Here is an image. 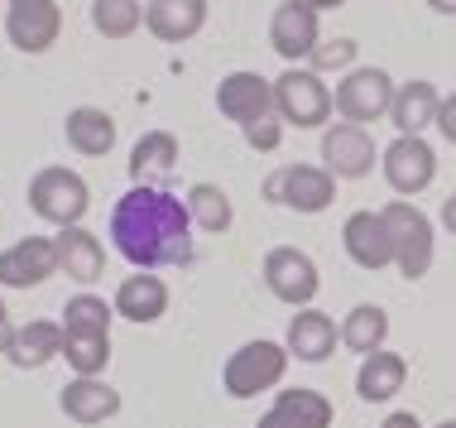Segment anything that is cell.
<instances>
[{"mask_svg": "<svg viewBox=\"0 0 456 428\" xmlns=\"http://www.w3.org/2000/svg\"><path fill=\"white\" fill-rule=\"evenodd\" d=\"M110 241L134 270H164V265L192 260V217L188 202L168 188H134L110 207Z\"/></svg>", "mask_w": 456, "mask_h": 428, "instance_id": "6da1fadb", "label": "cell"}, {"mask_svg": "<svg viewBox=\"0 0 456 428\" xmlns=\"http://www.w3.org/2000/svg\"><path fill=\"white\" fill-rule=\"evenodd\" d=\"M289 347H279V342H245L226 357L221 366V390H226L231 399H255L265 395V390L283 385V375H289Z\"/></svg>", "mask_w": 456, "mask_h": 428, "instance_id": "7a4b0ae2", "label": "cell"}, {"mask_svg": "<svg viewBox=\"0 0 456 428\" xmlns=\"http://www.w3.org/2000/svg\"><path fill=\"white\" fill-rule=\"evenodd\" d=\"M379 217H385L389 226V241H394V265H399L403 279H423L433 270V222H428L423 207H413L409 198H394L379 207Z\"/></svg>", "mask_w": 456, "mask_h": 428, "instance_id": "3957f363", "label": "cell"}, {"mask_svg": "<svg viewBox=\"0 0 456 428\" xmlns=\"http://www.w3.org/2000/svg\"><path fill=\"white\" fill-rule=\"evenodd\" d=\"M29 207H34V217L53 222L58 231L82 226V217L92 207V188L82 183V174H72L63 164H48L29 178Z\"/></svg>", "mask_w": 456, "mask_h": 428, "instance_id": "277c9868", "label": "cell"}, {"mask_svg": "<svg viewBox=\"0 0 456 428\" xmlns=\"http://www.w3.org/2000/svg\"><path fill=\"white\" fill-rule=\"evenodd\" d=\"M331 106H337V96L327 92V82L313 68H289L283 78H274V111L283 126L317 130V126H327Z\"/></svg>", "mask_w": 456, "mask_h": 428, "instance_id": "5b68a950", "label": "cell"}, {"mask_svg": "<svg viewBox=\"0 0 456 428\" xmlns=\"http://www.w3.org/2000/svg\"><path fill=\"white\" fill-rule=\"evenodd\" d=\"M394 92H399V82H394L385 68H351L346 78L337 82V111L346 116L351 126H370V120L389 116Z\"/></svg>", "mask_w": 456, "mask_h": 428, "instance_id": "8992f818", "label": "cell"}, {"mask_svg": "<svg viewBox=\"0 0 456 428\" xmlns=\"http://www.w3.org/2000/svg\"><path fill=\"white\" fill-rule=\"evenodd\" d=\"M265 193H269V202H283L303 217H317L331 207V198H337V178H331L322 164H283L279 174L265 183Z\"/></svg>", "mask_w": 456, "mask_h": 428, "instance_id": "52a82bcc", "label": "cell"}, {"mask_svg": "<svg viewBox=\"0 0 456 428\" xmlns=\"http://www.w3.org/2000/svg\"><path fill=\"white\" fill-rule=\"evenodd\" d=\"M265 284L279 303H289V309H313L317 289H322V275H317V265L307 251L274 246L265 255Z\"/></svg>", "mask_w": 456, "mask_h": 428, "instance_id": "ba28073f", "label": "cell"}, {"mask_svg": "<svg viewBox=\"0 0 456 428\" xmlns=\"http://www.w3.org/2000/svg\"><path fill=\"white\" fill-rule=\"evenodd\" d=\"M379 169H385V183L399 198H418V193L437 178V154L423 136H399L385 154H379Z\"/></svg>", "mask_w": 456, "mask_h": 428, "instance_id": "9c48e42d", "label": "cell"}, {"mask_svg": "<svg viewBox=\"0 0 456 428\" xmlns=\"http://www.w3.org/2000/svg\"><path fill=\"white\" fill-rule=\"evenodd\" d=\"M5 34L20 54H48L63 34V10H58V0H10Z\"/></svg>", "mask_w": 456, "mask_h": 428, "instance_id": "30bf717a", "label": "cell"}, {"mask_svg": "<svg viewBox=\"0 0 456 428\" xmlns=\"http://www.w3.org/2000/svg\"><path fill=\"white\" fill-rule=\"evenodd\" d=\"M269 44L289 68H298L303 58H313V48L322 44V29H317V10L303 5V0H283L274 5V20H269Z\"/></svg>", "mask_w": 456, "mask_h": 428, "instance_id": "8fae6325", "label": "cell"}, {"mask_svg": "<svg viewBox=\"0 0 456 428\" xmlns=\"http://www.w3.org/2000/svg\"><path fill=\"white\" fill-rule=\"evenodd\" d=\"M216 111L226 120H236L240 130L265 120V116H274V82L260 78V72H231L216 87Z\"/></svg>", "mask_w": 456, "mask_h": 428, "instance_id": "7c38bea8", "label": "cell"}, {"mask_svg": "<svg viewBox=\"0 0 456 428\" xmlns=\"http://www.w3.org/2000/svg\"><path fill=\"white\" fill-rule=\"evenodd\" d=\"M375 159H379V150L365 126L341 120V126H331L322 136V169L331 178H365L375 169Z\"/></svg>", "mask_w": 456, "mask_h": 428, "instance_id": "4fadbf2b", "label": "cell"}, {"mask_svg": "<svg viewBox=\"0 0 456 428\" xmlns=\"http://www.w3.org/2000/svg\"><path fill=\"white\" fill-rule=\"evenodd\" d=\"M48 275H58V246L48 236H24L0 251V284L5 289H39Z\"/></svg>", "mask_w": 456, "mask_h": 428, "instance_id": "5bb4252c", "label": "cell"}, {"mask_svg": "<svg viewBox=\"0 0 456 428\" xmlns=\"http://www.w3.org/2000/svg\"><path fill=\"white\" fill-rule=\"evenodd\" d=\"M341 246L361 270H385L394 265V241H389V226L379 212H351L346 226H341Z\"/></svg>", "mask_w": 456, "mask_h": 428, "instance_id": "9a60e30c", "label": "cell"}, {"mask_svg": "<svg viewBox=\"0 0 456 428\" xmlns=\"http://www.w3.org/2000/svg\"><path fill=\"white\" fill-rule=\"evenodd\" d=\"M331 419H337V409L322 390L298 385V390H279L274 409L260 414L255 428H331Z\"/></svg>", "mask_w": 456, "mask_h": 428, "instance_id": "2e32d148", "label": "cell"}, {"mask_svg": "<svg viewBox=\"0 0 456 428\" xmlns=\"http://www.w3.org/2000/svg\"><path fill=\"white\" fill-rule=\"evenodd\" d=\"M58 405L72 424L92 428V424H106L110 414H120V390H110L102 375H72L58 395Z\"/></svg>", "mask_w": 456, "mask_h": 428, "instance_id": "e0dca14e", "label": "cell"}, {"mask_svg": "<svg viewBox=\"0 0 456 428\" xmlns=\"http://www.w3.org/2000/svg\"><path fill=\"white\" fill-rule=\"evenodd\" d=\"M58 246V270H63L72 284H96L106 270V246L92 236L87 226H63L53 236Z\"/></svg>", "mask_w": 456, "mask_h": 428, "instance_id": "ac0fdd59", "label": "cell"}, {"mask_svg": "<svg viewBox=\"0 0 456 428\" xmlns=\"http://www.w3.org/2000/svg\"><path fill=\"white\" fill-rule=\"evenodd\" d=\"M144 24L164 44H188L207 24V0H144Z\"/></svg>", "mask_w": 456, "mask_h": 428, "instance_id": "d6986e66", "label": "cell"}, {"mask_svg": "<svg viewBox=\"0 0 456 428\" xmlns=\"http://www.w3.org/2000/svg\"><path fill=\"white\" fill-rule=\"evenodd\" d=\"M337 323L322 313V309H298L289 323V337H283V347H289V357H298L307 366L327 361L331 351H337Z\"/></svg>", "mask_w": 456, "mask_h": 428, "instance_id": "ffe728a7", "label": "cell"}, {"mask_svg": "<svg viewBox=\"0 0 456 428\" xmlns=\"http://www.w3.org/2000/svg\"><path fill=\"white\" fill-rule=\"evenodd\" d=\"M63 323H48V317H34V323L15 327V337H10V351L5 357L20 366V371H39V366H48L53 357H63Z\"/></svg>", "mask_w": 456, "mask_h": 428, "instance_id": "44dd1931", "label": "cell"}, {"mask_svg": "<svg viewBox=\"0 0 456 428\" xmlns=\"http://www.w3.org/2000/svg\"><path fill=\"white\" fill-rule=\"evenodd\" d=\"M110 303H116V313L130 317V323H159V317L168 313V284L154 270H140V275L120 279V289Z\"/></svg>", "mask_w": 456, "mask_h": 428, "instance_id": "7402d4cb", "label": "cell"}, {"mask_svg": "<svg viewBox=\"0 0 456 428\" xmlns=\"http://www.w3.org/2000/svg\"><path fill=\"white\" fill-rule=\"evenodd\" d=\"M178 169V136L168 130H144L130 150V178L150 183V188H164V178H174Z\"/></svg>", "mask_w": 456, "mask_h": 428, "instance_id": "603a6c76", "label": "cell"}, {"mask_svg": "<svg viewBox=\"0 0 456 428\" xmlns=\"http://www.w3.org/2000/svg\"><path fill=\"white\" fill-rule=\"evenodd\" d=\"M437 106L442 96L433 82L413 78V82H399V92H394V106H389V120L399 136H423L428 126H437Z\"/></svg>", "mask_w": 456, "mask_h": 428, "instance_id": "cb8c5ba5", "label": "cell"}, {"mask_svg": "<svg viewBox=\"0 0 456 428\" xmlns=\"http://www.w3.org/2000/svg\"><path fill=\"white\" fill-rule=\"evenodd\" d=\"M409 381V361L399 357V351H375V357L361 361V375H355V395L365 399V405H385L394 399Z\"/></svg>", "mask_w": 456, "mask_h": 428, "instance_id": "d4e9b609", "label": "cell"}, {"mask_svg": "<svg viewBox=\"0 0 456 428\" xmlns=\"http://www.w3.org/2000/svg\"><path fill=\"white\" fill-rule=\"evenodd\" d=\"M385 337H389V313L379 303H355L346 313V323H341V347L355 351L361 361L385 351Z\"/></svg>", "mask_w": 456, "mask_h": 428, "instance_id": "484cf974", "label": "cell"}, {"mask_svg": "<svg viewBox=\"0 0 456 428\" xmlns=\"http://www.w3.org/2000/svg\"><path fill=\"white\" fill-rule=\"evenodd\" d=\"M63 130H68L72 150L87 154V159H102V154H110V144H116V120H110L102 106H77V111H68Z\"/></svg>", "mask_w": 456, "mask_h": 428, "instance_id": "4316f807", "label": "cell"}, {"mask_svg": "<svg viewBox=\"0 0 456 428\" xmlns=\"http://www.w3.org/2000/svg\"><path fill=\"white\" fill-rule=\"evenodd\" d=\"M110 317H116V303L96 299V293H77V299L63 303V333L68 337H110Z\"/></svg>", "mask_w": 456, "mask_h": 428, "instance_id": "83f0119b", "label": "cell"}, {"mask_svg": "<svg viewBox=\"0 0 456 428\" xmlns=\"http://www.w3.org/2000/svg\"><path fill=\"white\" fill-rule=\"evenodd\" d=\"M183 202H188L192 226L212 231V236H216V231H226V226H231V217H236V212H231V198L216 188V183H192Z\"/></svg>", "mask_w": 456, "mask_h": 428, "instance_id": "f1b7e54d", "label": "cell"}, {"mask_svg": "<svg viewBox=\"0 0 456 428\" xmlns=\"http://www.w3.org/2000/svg\"><path fill=\"white\" fill-rule=\"evenodd\" d=\"M92 24L106 39H130L144 24V0H92Z\"/></svg>", "mask_w": 456, "mask_h": 428, "instance_id": "f546056e", "label": "cell"}, {"mask_svg": "<svg viewBox=\"0 0 456 428\" xmlns=\"http://www.w3.org/2000/svg\"><path fill=\"white\" fill-rule=\"evenodd\" d=\"M63 361L72 366V375H102L110 366V337H68Z\"/></svg>", "mask_w": 456, "mask_h": 428, "instance_id": "4dcf8cb0", "label": "cell"}, {"mask_svg": "<svg viewBox=\"0 0 456 428\" xmlns=\"http://www.w3.org/2000/svg\"><path fill=\"white\" fill-rule=\"evenodd\" d=\"M279 140H283V120H279V111L265 116V120H255V126H245V144H250V150H260V154H274Z\"/></svg>", "mask_w": 456, "mask_h": 428, "instance_id": "1f68e13d", "label": "cell"}, {"mask_svg": "<svg viewBox=\"0 0 456 428\" xmlns=\"http://www.w3.org/2000/svg\"><path fill=\"white\" fill-rule=\"evenodd\" d=\"M351 58H355V44H351V39H327V44L313 48V72H322V68H346Z\"/></svg>", "mask_w": 456, "mask_h": 428, "instance_id": "d6a6232c", "label": "cell"}, {"mask_svg": "<svg viewBox=\"0 0 456 428\" xmlns=\"http://www.w3.org/2000/svg\"><path fill=\"white\" fill-rule=\"evenodd\" d=\"M437 130H442V140H447V144H456V92L442 96V106H437Z\"/></svg>", "mask_w": 456, "mask_h": 428, "instance_id": "836d02e7", "label": "cell"}, {"mask_svg": "<svg viewBox=\"0 0 456 428\" xmlns=\"http://www.w3.org/2000/svg\"><path fill=\"white\" fill-rule=\"evenodd\" d=\"M379 428H423V419H418L413 409H399V414H389V419L379 424Z\"/></svg>", "mask_w": 456, "mask_h": 428, "instance_id": "e575fe53", "label": "cell"}, {"mask_svg": "<svg viewBox=\"0 0 456 428\" xmlns=\"http://www.w3.org/2000/svg\"><path fill=\"white\" fill-rule=\"evenodd\" d=\"M10 337H15V327H10V313H5V299H0V351H10Z\"/></svg>", "mask_w": 456, "mask_h": 428, "instance_id": "d590c367", "label": "cell"}, {"mask_svg": "<svg viewBox=\"0 0 456 428\" xmlns=\"http://www.w3.org/2000/svg\"><path fill=\"white\" fill-rule=\"evenodd\" d=\"M442 226H447L452 236H456V193H452L447 202H442Z\"/></svg>", "mask_w": 456, "mask_h": 428, "instance_id": "8d00e7d4", "label": "cell"}, {"mask_svg": "<svg viewBox=\"0 0 456 428\" xmlns=\"http://www.w3.org/2000/svg\"><path fill=\"white\" fill-rule=\"evenodd\" d=\"M303 5H313V10H341L346 0H303Z\"/></svg>", "mask_w": 456, "mask_h": 428, "instance_id": "74e56055", "label": "cell"}, {"mask_svg": "<svg viewBox=\"0 0 456 428\" xmlns=\"http://www.w3.org/2000/svg\"><path fill=\"white\" fill-rule=\"evenodd\" d=\"M428 5H433L437 15H456V0H428Z\"/></svg>", "mask_w": 456, "mask_h": 428, "instance_id": "f35d334b", "label": "cell"}, {"mask_svg": "<svg viewBox=\"0 0 456 428\" xmlns=\"http://www.w3.org/2000/svg\"><path fill=\"white\" fill-rule=\"evenodd\" d=\"M437 428H456V419H447V424H437Z\"/></svg>", "mask_w": 456, "mask_h": 428, "instance_id": "ab89813d", "label": "cell"}]
</instances>
